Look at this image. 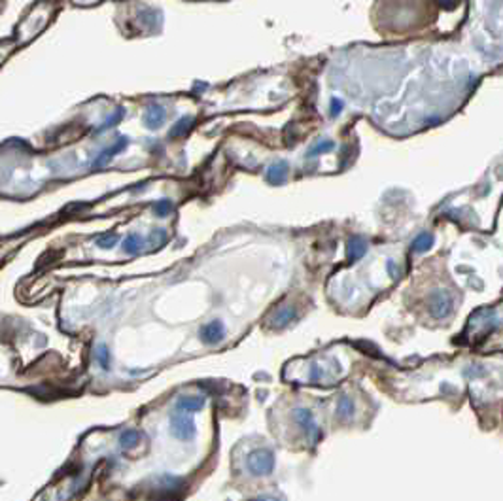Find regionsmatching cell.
Segmentation results:
<instances>
[{
	"mask_svg": "<svg viewBox=\"0 0 503 501\" xmlns=\"http://www.w3.org/2000/svg\"><path fill=\"white\" fill-rule=\"evenodd\" d=\"M171 431L172 435L180 441L193 439L197 433V428L191 413H184V411L176 409V413L171 416Z\"/></svg>",
	"mask_w": 503,
	"mask_h": 501,
	"instance_id": "1",
	"label": "cell"
},
{
	"mask_svg": "<svg viewBox=\"0 0 503 501\" xmlns=\"http://www.w3.org/2000/svg\"><path fill=\"white\" fill-rule=\"evenodd\" d=\"M248 469L252 475H267L274 469V456L267 448H256L248 456Z\"/></svg>",
	"mask_w": 503,
	"mask_h": 501,
	"instance_id": "2",
	"label": "cell"
},
{
	"mask_svg": "<svg viewBox=\"0 0 503 501\" xmlns=\"http://www.w3.org/2000/svg\"><path fill=\"white\" fill-rule=\"evenodd\" d=\"M452 297L448 292H444V290H439V292H435V294L431 295L430 299V312L433 318L441 320V318H446L450 312H452Z\"/></svg>",
	"mask_w": 503,
	"mask_h": 501,
	"instance_id": "3",
	"label": "cell"
},
{
	"mask_svg": "<svg viewBox=\"0 0 503 501\" xmlns=\"http://www.w3.org/2000/svg\"><path fill=\"white\" fill-rule=\"evenodd\" d=\"M294 418H295V422L301 426V429H303L308 437H310V441L320 439V435H322L320 426L316 424L314 416H312V413H310L308 409H297V411L294 413Z\"/></svg>",
	"mask_w": 503,
	"mask_h": 501,
	"instance_id": "4",
	"label": "cell"
},
{
	"mask_svg": "<svg viewBox=\"0 0 503 501\" xmlns=\"http://www.w3.org/2000/svg\"><path fill=\"white\" fill-rule=\"evenodd\" d=\"M223 335H225V325L221 324L220 320L208 322L207 325H203L201 331H199L201 341L207 342V344H218L223 339Z\"/></svg>",
	"mask_w": 503,
	"mask_h": 501,
	"instance_id": "5",
	"label": "cell"
},
{
	"mask_svg": "<svg viewBox=\"0 0 503 501\" xmlns=\"http://www.w3.org/2000/svg\"><path fill=\"white\" fill-rule=\"evenodd\" d=\"M205 407V397H201V395H184V397H180L178 401H176V409L178 411H184V413H197V411H201Z\"/></svg>",
	"mask_w": 503,
	"mask_h": 501,
	"instance_id": "6",
	"label": "cell"
},
{
	"mask_svg": "<svg viewBox=\"0 0 503 501\" xmlns=\"http://www.w3.org/2000/svg\"><path fill=\"white\" fill-rule=\"evenodd\" d=\"M163 121H165V108L159 104H151L146 112V127L148 129H157Z\"/></svg>",
	"mask_w": 503,
	"mask_h": 501,
	"instance_id": "7",
	"label": "cell"
},
{
	"mask_svg": "<svg viewBox=\"0 0 503 501\" xmlns=\"http://www.w3.org/2000/svg\"><path fill=\"white\" fill-rule=\"evenodd\" d=\"M295 320V308L294 306H284L280 308L272 318H270V324L274 325V327H284V325H288L290 322H294Z\"/></svg>",
	"mask_w": 503,
	"mask_h": 501,
	"instance_id": "8",
	"label": "cell"
},
{
	"mask_svg": "<svg viewBox=\"0 0 503 501\" xmlns=\"http://www.w3.org/2000/svg\"><path fill=\"white\" fill-rule=\"evenodd\" d=\"M140 437H142L140 431H136V429H125L121 435H119V444H121V448H125V450H131V448L138 446Z\"/></svg>",
	"mask_w": 503,
	"mask_h": 501,
	"instance_id": "9",
	"label": "cell"
},
{
	"mask_svg": "<svg viewBox=\"0 0 503 501\" xmlns=\"http://www.w3.org/2000/svg\"><path fill=\"white\" fill-rule=\"evenodd\" d=\"M365 252H367V244H365V240H361V238H352V240L348 242L346 254H348V259H350V261L359 259V257L363 256Z\"/></svg>",
	"mask_w": 503,
	"mask_h": 501,
	"instance_id": "10",
	"label": "cell"
},
{
	"mask_svg": "<svg viewBox=\"0 0 503 501\" xmlns=\"http://www.w3.org/2000/svg\"><path fill=\"white\" fill-rule=\"evenodd\" d=\"M431 246H433V236H431L430 233H420L414 238V242H413V250L418 252V254H422V252H428Z\"/></svg>",
	"mask_w": 503,
	"mask_h": 501,
	"instance_id": "11",
	"label": "cell"
},
{
	"mask_svg": "<svg viewBox=\"0 0 503 501\" xmlns=\"http://www.w3.org/2000/svg\"><path fill=\"white\" fill-rule=\"evenodd\" d=\"M337 414L341 420H348L354 416V403L350 397H341L339 399V405H337Z\"/></svg>",
	"mask_w": 503,
	"mask_h": 501,
	"instance_id": "12",
	"label": "cell"
},
{
	"mask_svg": "<svg viewBox=\"0 0 503 501\" xmlns=\"http://www.w3.org/2000/svg\"><path fill=\"white\" fill-rule=\"evenodd\" d=\"M142 246H144V238H142L140 235H129V236L125 238V242H123V248H125L127 254H136V252H140Z\"/></svg>",
	"mask_w": 503,
	"mask_h": 501,
	"instance_id": "13",
	"label": "cell"
},
{
	"mask_svg": "<svg viewBox=\"0 0 503 501\" xmlns=\"http://www.w3.org/2000/svg\"><path fill=\"white\" fill-rule=\"evenodd\" d=\"M286 174H288V167L280 163V165H272L269 171H267V178H269L272 183H278L286 180Z\"/></svg>",
	"mask_w": 503,
	"mask_h": 501,
	"instance_id": "14",
	"label": "cell"
},
{
	"mask_svg": "<svg viewBox=\"0 0 503 501\" xmlns=\"http://www.w3.org/2000/svg\"><path fill=\"white\" fill-rule=\"evenodd\" d=\"M95 357H97L98 365L102 367L104 371H108V369H110V350H108V346H106V344H98L97 352H95Z\"/></svg>",
	"mask_w": 503,
	"mask_h": 501,
	"instance_id": "15",
	"label": "cell"
},
{
	"mask_svg": "<svg viewBox=\"0 0 503 501\" xmlns=\"http://www.w3.org/2000/svg\"><path fill=\"white\" fill-rule=\"evenodd\" d=\"M193 127V119H189V118H184V119H180V121L176 123L174 127H172L171 135L172 136H184L189 133V129Z\"/></svg>",
	"mask_w": 503,
	"mask_h": 501,
	"instance_id": "16",
	"label": "cell"
},
{
	"mask_svg": "<svg viewBox=\"0 0 503 501\" xmlns=\"http://www.w3.org/2000/svg\"><path fill=\"white\" fill-rule=\"evenodd\" d=\"M116 242H118V235H114V233H110V235H102V236L97 240V244L100 246V248H112Z\"/></svg>",
	"mask_w": 503,
	"mask_h": 501,
	"instance_id": "17",
	"label": "cell"
},
{
	"mask_svg": "<svg viewBox=\"0 0 503 501\" xmlns=\"http://www.w3.org/2000/svg\"><path fill=\"white\" fill-rule=\"evenodd\" d=\"M335 146L331 140H327V142H320L318 146L314 147V151H310L308 153V157H314V155H320V153H324V151H329L331 147Z\"/></svg>",
	"mask_w": 503,
	"mask_h": 501,
	"instance_id": "18",
	"label": "cell"
},
{
	"mask_svg": "<svg viewBox=\"0 0 503 501\" xmlns=\"http://www.w3.org/2000/svg\"><path fill=\"white\" fill-rule=\"evenodd\" d=\"M171 212V203L169 201H161L155 205V214H159V216H167Z\"/></svg>",
	"mask_w": 503,
	"mask_h": 501,
	"instance_id": "19",
	"label": "cell"
},
{
	"mask_svg": "<svg viewBox=\"0 0 503 501\" xmlns=\"http://www.w3.org/2000/svg\"><path fill=\"white\" fill-rule=\"evenodd\" d=\"M341 110H343V102H341V100H337V98H333L331 100V116H337Z\"/></svg>",
	"mask_w": 503,
	"mask_h": 501,
	"instance_id": "20",
	"label": "cell"
},
{
	"mask_svg": "<svg viewBox=\"0 0 503 501\" xmlns=\"http://www.w3.org/2000/svg\"><path fill=\"white\" fill-rule=\"evenodd\" d=\"M388 270H390L392 278H397V270H395V265H393V261H388Z\"/></svg>",
	"mask_w": 503,
	"mask_h": 501,
	"instance_id": "21",
	"label": "cell"
},
{
	"mask_svg": "<svg viewBox=\"0 0 503 501\" xmlns=\"http://www.w3.org/2000/svg\"><path fill=\"white\" fill-rule=\"evenodd\" d=\"M254 501H278L276 498H258V500H254Z\"/></svg>",
	"mask_w": 503,
	"mask_h": 501,
	"instance_id": "22",
	"label": "cell"
}]
</instances>
